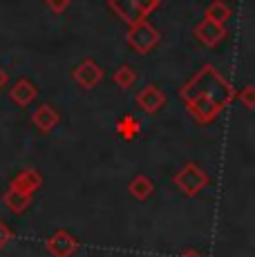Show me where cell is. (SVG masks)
Masks as SVG:
<instances>
[{
  "label": "cell",
  "mask_w": 255,
  "mask_h": 257,
  "mask_svg": "<svg viewBox=\"0 0 255 257\" xmlns=\"http://www.w3.org/2000/svg\"><path fill=\"white\" fill-rule=\"evenodd\" d=\"M235 94L237 92H235V87L228 83V78L215 65L206 63L204 67H199V70L179 87L177 96H179V101H184V103L193 101V98H199V96H208V98H213L222 110H226L230 105V101L235 98Z\"/></svg>",
  "instance_id": "cell-1"
},
{
  "label": "cell",
  "mask_w": 255,
  "mask_h": 257,
  "mask_svg": "<svg viewBox=\"0 0 255 257\" xmlns=\"http://www.w3.org/2000/svg\"><path fill=\"white\" fill-rule=\"evenodd\" d=\"M173 181H175V186H177L186 197H197L199 192H202L204 188L210 184V177H208V172H206L202 166L186 164L177 172V175L173 177Z\"/></svg>",
  "instance_id": "cell-2"
},
{
  "label": "cell",
  "mask_w": 255,
  "mask_h": 257,
  "mask_svg": "<svg viewBox=\"0 0 255 257\" xmlns=\"http://www.w3.org/2000/svg\"><path fill=\"white\" fill-rule=\"evenodd\" d=\"M125 41L137 54H150L157 45H159V32H157L155 25L148 23V18H146V21L128 27Z\"/></svg>",
  "instance_id": "cell-3"
},
{
  "label": "cell",
  "mask_w": 255,
  "mask_h": 257,
  "mask_svg": "<svg viewBox=\"0 0 255 257\" xmlns=\"http://www.w3.org/2000/svg\"><path fill=\"white\" fill-rule=\"evenodd\" d=\"M184 105H186V110H188V114L193 116V121L199 123V125H210V123L217 121V116L224 112L222 107L208 96L193 98V101L184 103Z\"/></svg>",
  "instance_id": "cell-4"
},
{
  "label": "cell",
  "mask_w": 255,
  "mask_h": 257,
  "mask_svg": "<svg viewBox=\"0 0 255 257\" xmlns=\"http://www.w3.org/2000/svg\"><path fill=\"white\" fill-rule=\"evenodd\" d=\"M45 248L52 257H72L78 250V239L70 230L61 228V230H54L45 239Z\"/></svg>",
  "instance_id": "cell-5"
},
{
  "label": "cell",
  "mask_w": 255,
  "mask_h": 257,
  "mask_svg": "<svg viewBox=\"0 0 255 257\" xmlns=\"http://www.w3.org/2000/svg\"><path fill=\"white\" fill-rule=\"evenodd\" d=\"M103 76H105V74H103V67L94 61V58H83L74 70H72V78H74L83 90L96 87L103 81Z\"/></svg>",
  "instance_id": "cell-6"
},
{
  "label": "cell",
  "mask_w": 255,
  "mask_h": 257,
  "mask_svg": "<svg viewBox=\"0 0 255 257\" xmlns=\"http://www.w3.org/2000/svg\"><path fill=\"white\" fill-rule=\"evenodd\" d=\"M193 34H195V38H197L202 45H206V47H217L219 43H222L224 38L228 36V29H226V25H219V23L208 21V18H202V21L195 25Z\"/></svg>",
  "instance_id": "cell-7"
},
{
  "label": "cell",
  "mask_w": 255,
  "mask_h": 257,
  "mask_svg": "<svg viewBox=\"0 0 255 257\" xmlns=\"http://www.w3.org/2000/svg\"><path fill=\"white\" fill-rule=\"evenodd\" d=\"M135 103L146 114H157V112L164 110V105H166V94L159 85H146L135 94Z\"/></svg>",
  "instance_id": "cell-8"
},
{
  "label": "cell",
  "mask_w": 255,
  "mask_h": 257,
  "mask_svg": "<svg viewBox=\"0 0 255 257\" xmlns=\"http://www.w3.org/2000/svg\"><path fill=\"white\" fill-rule=\"evenodd\" d=\"M32 123L41 135H50L52 130H56V125L61 123V114L56 112V107L50 103H43L32 112Z\"/></svg>",
  "instance_id": "cell-9"
},
{
  "label": "cell",
  "mask_w": 255,
  "mask_h": 257,
  "mask_svg": "<svg viewBox=\"0 0 255 257\" xmlns=\"http://www.w3.org/2000/svg\"><path fill=\"white\" fill-rule=\"evenodd\" d=\"M41 186H43V175L36 168H25V170H21L12 179V184H9V188L23 192V195H32V197H34V192L41 190Z\"/></svg>",
  "instance_id": "cell-10"
},
{
  "label": "cell",
  "mask_w": 255,
  "mask_h": 257,
  "mask_svg": "<svg viewBox=\"0 0 255 257\" xmlns=\"http://www.w3.org/2000/svg\"><path fill=\"white\" fill-rule=\"evenodd\" d=\"M107 7L112 9V12L116 14V16L123 21L128 27H132V25L146 21L144 12L139 9V5L135 3V0H107Z\"/></svg>",
  "instance_id": "cell-11"
},
{
  "label": "cell",
  "mask_w": 255,
  "mask_h": 257,
  "mask_svg": "<svg viewBox=\"0 0 255 257\" xmlns=\"http://www.w3.org/2000/svg\"><path fill=\"white\" fill-rule=\"evenodd\" d=\"M36 96H38V90L29 78H18L12 85V90H9V98H12L18 107H27L29 103L36 101Z\"/></svg>",
  "instance_id": "cell-12"
},
{
  "label": "cell",
  "mask_w": 255,
  "mask_h": 257,
  "mask_svg": "<svg viewBox=\"0 0 255 257\" xmlns=\"http://www.w3.org/2000/svg\"><path fill=\"white\" fill-rule=\"evenodd\" d=\"M128 192H130L137 201H148L150 197L155 195V184L148 175H137V177H132L130 184H128Z\"/></svg>",
  "instance_id": "cell-13"
},
{
  "label": "cell",
  "mask_w": 255,
  "mask_h": 257,
  "mask_svg": "<svg viewBox=\"0 0 255 257\" xmlns=\"http://www.w3.org/2000/svg\"><path fill=\"white\" fill-rule=\"evenodd\" d=\"M3 201L14 215H23L32 206V195H23V192L14 190V188H7V192L3 195Z\"/></svg>",
  "instance_id": "cell-14"
},
{
  "label": "cell",
  "mask_w": 255,
  "mask_h": 257,
  "mask_svg": "<svg viewBox=\"0 0 255 257\" xmlns=\"http://www.w3.org/2000/svg\"><path fill=\"white\" fill-rule=\"evenodd\" d=\"M230 16H233V12H230V7L224 0H213V3H208V7H206V12H204V18H208V21H213V23H219V25H226Z\"/></svg>",
  "instance_id": "cell-15"
},
{
  "label": "cell",
  "mask_w": 255,
  "mask_h": 257,
  "mask_svg": "<svg viewBox=\"0 0 255 257\" xmlns=\"http://www.w3.org/2000/svg\"><path fill=\"white\" fill-rule=\"evenodd\" d=\"M112 81H114L121 90H132V87L137 85V81H139V74H137V70L132 65H121L112 74Z\"/></svg>",
  "instance_id": "cell-16"
},
{
  "label": "cell",
  "mask_w": 255,
  "mask_h": 257,
  "mask_svg": "<svg viewBox=\"0 0 255 257\" xmlns=\"http://www.w3.org/2000/svg\"><path fill=\"white\" fill-rule=\"evenodd\" d=\"M116 132H119V137L121 139H125V141H132L135 137H139V132H141V125H139V121H137L135 116H123L119 123H116Z\"/></svg>",
  "instance_id": "cell-17"
},
{
  "label": "cell",
  "mask_w": 255,
  "mask_h": 257,
  "mask_svg": "<svg viewBox=\"0 0 255 257\" xmlns=\"http://www.w3.org/2000/svg\"><path fill=\"white\" fill-rule=\"evenodd\" d=\"M237 98L246 110H255V85H244L237 92Z\"/></svg>",
  "instance_id": "cell-18"
},
{
  "label": "cell",
  "mask_w": 255,
  "mask_h": 257,
  "mask_svg": "<svg viewBox=\"0 0 255 257\" xmlns=\"http://www.w3.org/2000/svg\"><path fill=\"white\" fill-rule=\"evenodd\" d=\"M45 5L52 14H56V16H61V14H65L67 9H70V0H45Z\"/></svg>",
  "instance_id": "cell-19"
},
{
  "label": "cell",
  "mask_w": 255,
  "mask_h": 257,
  "mask_svg": "<svg viewBox=\"0 0 255 257\" xmlns=\"http://www.w3.org/2000/svg\"><path fill=\"white\" fill-rule=\"evenodd\" d=\"M135 3L139 5V9H141V12H144V16L148 18L150 14H153V12H157V9H159V5L164 3V0H135Z\"/></svg>",
  "instance_id": "cell-20"
},
{
  "label": "cell",
  "mask_w": 255,
  "mask_h": 257,
  "mask_svg": "<svg viewBox=\"0 0 255 257\" xmlns=\"http://www.w3.org/2000/svg\"><path fill=\"white\" fill-rule=\"evenodd\" d=\"M12 237H14V233H12V228H9L7 224H5L3 219H0V250L5 248V246L12 241Z\"/></svg>",
  "instance_id": "cell-21"
},
{
  "label": "cell",
  "mask_w": 255,
  "mask_h": 257,
  "mask_svg": "<svg viewBox=\"0 0 255 257\" xmlns=\"http://www.w3.org/2000/svg\"><path fill=\"white\" fill-rule=\"evenodd\" d=\"M7 83H9V74L3 70V67H0V92L5 90V87H7Z\"/></svg>",
  "instance_id": "cell-22"
},
{
  "label": "cell",
  "mask_w": 255,
  "mask_h": 257,
  "mask_svg": "<svg viewBox=\"0 0 255 257\" xmlns=\"http://www.w3.org/2000/svg\"><path fill=\"white\" fill-rule=\"evenodd\" d=\"M179 257H206V255H202L199 250H184Z\"/></svg>",
  "instance_id": "cell-23"
}]
</instances>
